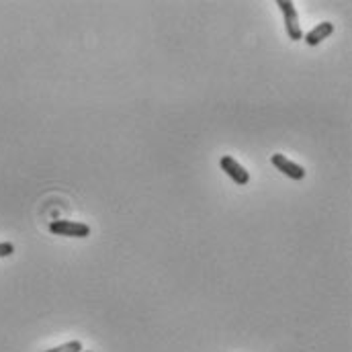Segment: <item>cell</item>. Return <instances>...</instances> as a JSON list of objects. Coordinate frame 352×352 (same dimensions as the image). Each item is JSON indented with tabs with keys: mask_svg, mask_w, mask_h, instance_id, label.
Here are the masks:
<instances>
[{
	"mask_svg": "<svg viewBox=\"0 0 352 352\" xmlns=\"http://www.w3.org/2000/svg\"><path fill=\"white\" fill-rule=\"evenodd\" d=\"M276 6L280 8L283 12V19H285V29L289 33V39L293 41H301L303 39V31H301V23H299V14H297V8L291 0H278Z\"/></svg>",
	"mask_w": 352,
	"mask_h": 352,
	"instance_id": "1",
	"label": "cell"
},
{
	"mask_svg": "<svg viewBox=\"0 0 352 352\" xmlns=\"http://www.w3.org/2000/svg\"><path fill=\"white\" fill-rule=\"evenodd\" d=\"M50 232L56 236H64V238H88L90 236V228L87 223L80 221H70V219H56L50 223Z\"/></svg>",
	"mask_w": 352,
	"mask_h": 352,
	"instance_id": "2",
	"label": "cell"
},
{
	"mask_svg": "<svg viewBox=\"0 0 352 352\" xmlns=\"http://www.w3.org/2000/svg\"><path fill=\"white\" fill-rule=\"evenodd\" d=\"M219 166H221V170L230 176L236 184H248V182H250V173H248L240 162H236V158L223 156V158L219 160Z\"/></svg>",
	"mask_w": 352,
	"mask_h": 352,
	"instance_id": "3",
	"label": "cell"
},
{
	"mask_svg": "<svg viewBox=\"0 0 352 352\" xmlns=\"http://www.w3.org/2000/svg\"><path fill=\"white\" fill-rule=\"evenodd\" d=\"M270 162H272V166L276 170H280L283 175L293 178V180H303L305 178V168L299 166V164H295L293 160L285 158V154H272Z\"/></svg>",
	"mask_w": 352,
	"mask_h": 352,
	"instance_id": "4",
	"label": "cell"
},
{
	"mask_svg": "<svg viewBox=\"0 0 352 352\" xmlns=\"http://www.w3.org/2000/svg\"><path fill=\"white\" fill-rule=\"evenodd\" d=\"M334 33V23H330V21H324V23H318V27H314L303 39H305V43L307 45H320L324 39H328L330 35Z\"/></svg>",
	"mask_w": 352,
	"mask_h": 352,
	"instance_id": "5",
	"label": "cell"
},
{
	"mask_svg": "<svg viewBox=\"0 0 352 352\" xmlns=\"http://www.w3.org/2000/svg\"><path fill=\"white\" fill-rule=\"evenodd\" d=\"M82 351H85L82 342L72 340V342H66V344H62V346H56V349H50V351H45V352H82Z\"/></svg>",
	"mask_w": 352,
	"mask_h": 352,
	"instance_id": "6",
	"label": "cell"
},
{
	"mask_svg": "<svg viewBox=\"0 0 352 352\" xmlns=\"http://www.w3.org/2000/svg\"><path fill=\"white\" fill-rule=\"evenodd\" d=\"M14 254V246L10 242H0V258L12 256Z\"/></svg>",
	"mask_w": 352,
	"mask_h": 352,
	"instance_id": "7",
	"label": "cell"
},
{
	"mask_svg": "<svg viewBox=\"0 0 352 352\" xmlns=\"http://www.w3.org/2000/svg\"><path fill=\"white\" fill-rule=\"evenodd\" d=\"M82 352H92V351H82Z\"/></svg>",
	"mask_w": 352,
	"mask_h": 352,
	"instance_id": "8",
	"label": "cell"
}]
</instances>
